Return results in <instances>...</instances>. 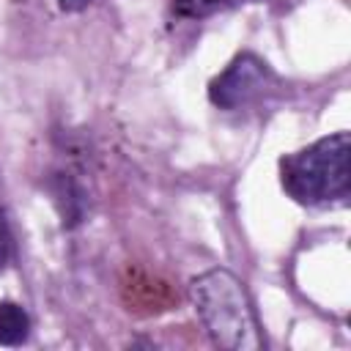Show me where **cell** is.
I'll return each instance as SVG.
<instances>
[{
	"label": "cell",
	"mask_w": 351,
	"mask_h": 351,
	"mask_svg": "<svg viewBox=\"0 0 351 351\" xmlns=\"http://www.w3.org/2000/svg\"><path fill=\"white\" fill-rule=\"evenodd\" d=\"M241 3H250V0H173V14L181 19H203L217 11L236 8Z\"/></svg>",
	"instance_id": "5b68a950"
},
{
	"label": "cell",
	"mask_w": 351,
	"mask_h": 351,
	"mask_svg": "<svg viewBox=\"0 0 351 351\" xmlns=\"http://www.w3.org/2000/svg\"><path fill=\"white\" fill-rule=\"evenodd\" d=\"M88 3H90V0H58V5H60L63 11H82Z\"/></svg>",
	"instance_id": "52a82bcc"
},
{
	"label": "cell",
	"mask_w": 351,
	"mask_h": 351,
	"mask_svg": "<svg viewBox=\"0 0 351 351\" xmlns=\"http://www.w3.org/2000/svg\"><path fill=\"white\" fill-rule=\"evenodd\" d=\"M274 82L271 69L252 52L236 55L222 74H217L208 85V99L219 110H239L255 101Z\"/></svg>",
	"instance_id": "3957f363"
},
{
	"label": "cell",
	"mask_w": 351,
	"mask_h": 351,
	"mask_svg": "<svg viewBox=\"0 0 351 351\" xmlns=\"http://www.w3.org/2000/svg\"><path fill=\"white\" fill-rule=\"evenodd\" d=\"M8 250H11V239H8V228H5L3 214H0V271H3L5 263H8Z\"/></svg>",
	"instance_id": "8992f818"
},
{
	"label": "cell",
	"mask_w": 351,
	"mask_h": 351,
	"mask_svg": "<svg viewBox=\"0 0 351 351\" xmlns=\"http://www.w3.org/2000/svg\"><path fill=\"white\" fill-rule=\"evenodd\" d=\"M348 134L337 132L280 159L282 189L304 206L348 197Z\"/></svg>",
	"instance_id": "7a4b0ae2"
},
{
	"label": "cell",
	"mask_w": 351,
	"mask_h": 351,
	"mask_svg": "<svg viewBox=\"0 0 351 351\" xmlns=\"http://www.w3.org/2000/svg\"><path fill=\"white\" fill-rule=\"evenodd\" d=\"M30 318L16 302H0V346H19L27 340Z\"/></svg>",
	"instance_id": "277c9868"
},
{
	"label": "cell",
	"mask_w": 351,
	"mask_h": 351,
	"mask_svg": "<svg viewBox=\"0 0 351 351\" xmlns=\"http://www.w3.org/2000/svg\"><path fill=\"white\" fill-rule=\"evenodd\" d=\"M189 296L217 346L230 351H258L263 346L252 302L236 274L228 269L203 271L189 282Z\"/></svg>",
	"instance_id": "6da1fadb"
}]
</instances>
